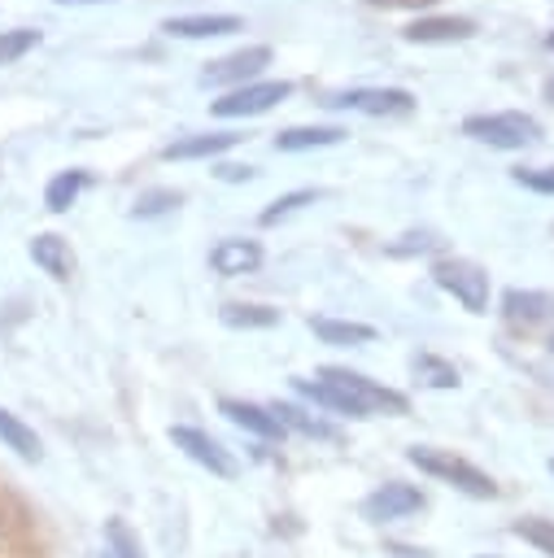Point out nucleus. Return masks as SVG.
Instances as JSON below:
<instances>
[{
  "label": "nucleus",
  "mask_w": 554,
  "mask_h": 558,
  "mask_svg": "<svg viewBox=\"0 0 554 558\" xmlns=\"http://www.w3.org/2000/svg\"><path fill=\"white\" fill-rule=\"evenodd\" d=\"M83 183H87V174H83V170H61V174H52V179H48V187H44V205H48L52 214L70 209V205L79 201Z\"/></svg>",
  "instance_id": "aec40b11"
},
{
  "label": "nucleus",
  "mask_w": 554,
  "mask_h": 558,
  "mask_svg": "<svg viewBox=\"0 0 554 558\" xmlns=\"http://www.w3.org/2000/svg\"><path fill=\"white\" fill-rule=\"evenodd\" d=\"M515 183L541 192V196H554V166H541V170H515Z\"/></svg>",
  "instance_id": "c85d7f7f"
},
{
  "label": "nucleus",
  "mask_w": 554,
  "mask_h": 558,
  "mask_svg": "<svg viewBox=\"0 0 554 558\" xmlns=\"http://www.w3.org/2000/svg\"><path fill=\"white\" fill-rule=\"evenodd\" d=\"M183 196L179 192H170V187H161V192H144L140 201H135V218H157V214H166V209H174Z\"/></svg>",
  "instance_id": "cd10ccee"
},
{
  "label": "nucleus",
  "mask_w": 554,
  "mask_h": 558,
  "mask_svg": "<svg viewBox=\"0 0 554 558\" xmlns=\"http://www.w3.org/2000/svg\"><path fill=\"white\" fill-rule=\"evenodd\" d=\"M366 4H375V9H427L436 0H366Z\"/></svg>",
  "instance_id": "7c9ffc66"
},
{
  "label": "nucleus",
  "mask_w": 554,
  "mask_h": 558,
  "mask_svg": "<svg viewBox=\"0 0 554 558\" xmlns=\"http://www.w3.org/2000/svg\"><path fill=\"white\" fill-rule=\"evenodd\" d=\"M545 100L554 105V78H545Z\"/></svg>",
  "instance_id": "473e14b6"
},
{
  "label": "nucleus",
  "mask_w": 554,
  "mask_h": 558,
  "mask_svg": "<svg viewBox=\"0 0 554 558\" xmlns=\"http://www.w3.org/2000/svg\"><path fill=\"white\" fill-rule=\"evenodd\" d=\"M323 192H314V187H301V192H288V196H279L270 209H262V227H275L279 218H288V214H297L301 205H310V201H318Z\"/></svg>",
  "instance_id": "a878e982"
},
{
  "label": "nucleus",
  "mask_w": 554,
  "mask_h": 558,
  "mask_svg": "<svg viewBox=\"0 0 554 558\" xmlns=\"http://www.w3.org/2000/svg\"><path fill=\"white\" fill-rule=\"evenodd\" d=\"M35 44H39V31H31V26L0 31V65H9V61H17V57H26Z\"/></svg>",
  "instance_id": "b1692460"
},
{
  "label": "nucleus",
  "mask_w": 554,
  "mask_h": 558,
  "mask_svg": "<svg viewBox=\"0 0 554 558\" xmlns=\"http://www.w3.org/2000/svg\"><path fill=\"white\" fill-rule=\"evenodd\" d=\"M502 314L515 327H537L545 318H554V292H537V288H510L502 296Z\"/></svg>",
  "instance_id": "9d476101"
},
{
  "label": "nucleus",
  "mask_w": 554,
  "mask_h": 558,
  "mask_svg": "<svg viewBox=\"0 0 554 558\" xmlns=\"http://www.w3.org/2000/svg\"><path fill=\"white\" fill-rule=\"evenodd\" d=\"M270 414L284 423V427H292V432H301V436H318V440H336V427H327L323 418H314V414H305V410H297V405H270Z\"/></svg>",
  "instance_id": "5701e85b"
},
{
  "label": "nucleus",
  "mask_w": 554,
  "mask_h": 558,
  "mask_svg": "<svg viewBox=\"0 0 554 558\" xmlns=\"http://www.w3.org/2000/svg\"><path fill=\"white\" fill-rule=\"evenodd\" d=\"M462 131H467L471 140L489 144V148H528V144L541 135L537 118H528V113H519V109H506V113H471V118L462 122Z\"/></svg>",
  "instance_id": "7ed1b4c3"
},
{
  "label": "nucleus",
  "mask_w": 554,
  "mask_h": 558,
  "mask_svg": "<svg viewBox=\"0 0 554 558\" xmlns=\"http://www.w3.org/2000/svg\"><path fill=\"white\" fill-rule=\"evenodd\" d=\"M345 131L340 126H288L275 135V148L279 153H305V148H327V144H340Z\"/></svg>",
  "instance_id": "f3484780"
},
{
  "label": "nucleus",
  "mask_w": 554,
  "mask_h": 558,
  "mask_svg": "<svg viewBox=\"0 0 554 558\" xmlns=\"http://www.w3.org/2000/svg\"><path fill=\"white\" fill-rule=\"evenodd\" d=\"M57 4H92V0H57Z\"/></svg>",
  "instance_id": "72a5a7b5"
},
{
  "label": "nucleus",
  "mask_w": 554,
  "mask_h": 558,
  "mask_svg": "<svg viewBox=\"0 0 554 558\" xmlns=\"http://www.w3.org/2000/svg\"><path fill=\"white\" fill-rule=\"evenodd\" d=\"M100 558H113V554H109V549H105V554H100Z\"/></svg>",
  "instance_id": "e433bc0d"
},
{
  "label": "nucleus",
  "mask_w": 554,
  "mask_h": 558,
  "mask_svg": "<svg viewBox=\"0 0 554 558\" xmlns=\"http://www.w3.org/2000/svg\"><path fill=\"white\" fill-rule=\"evenodd\" d=\"M332 109H353V113H371V118H406L414 113V96L406 87H353L327 100Z\"/></svg>",
  "instance_id": "39448f33"
},
{
  "label": "nucleus",
  "mask_w": 554,
  "mask_h": 558,
  "mask_svg": "<svg viewBox=\"0 0 554 558\" xmlns=\"http://www.w3.org/2000/svg\"><path fill=\"white\" fill-rule=\"evenodd\" d=\"M515 536H523L528 545H537L541 554L554 558V519H519L515 523Z\"/></svg>",
  "instance_id": "bb28decb"
},
{
  "label": "nucleus",
  "mask_w": 554,
  "mask_h": 558,
  "mask_svg": "<svg viewBox=\"0 0 554 558\" xmlns=\"http://www.w3.org/2000/svg\"><path fill=\"white\" fill-rule=\"evenodd\" d=\"M432 279L445 292H454L462 301V310H471V314H484L489 310V275L475 262H467V257H441L432 266Z\"/></svg>",
  "instance_id": "20e7f679"
},
{
  "label": "nucleus",
  "mask_w": 554,
  "mask_h": 558,
  "mask_svg": "<svg viewBox=\"0 0 554 558\" xmlns=\"http://www.w3.org/2000/svg\"><path fill=\"white\" fill-rule=\"evenodd\" d=\"M240 135H227V131H209V135H183V140H174V144H166L161 148V157L166 161H192V157H218V153H227L231 144H236Z\"/></svg>",
  "instance_id": "dca6fc26"
},
{
  "label": "nucleus",
  "mask_w": 554,
  "mask_h": 558,
  "mask_svg": "<svg viewBox=\"0 0 554 558\" xmlns=\"http://www.w3.org/2000/svg\"><path fill=\"white\" fill-rule=\"evenodd\" d=\"M0 440L17 453V458H26V462H35L39 458V436H35V427H26L13 410H4L0 405Z\"/></svg>",
  "instance_id": "6ab92c4d"
},
{
  "label": "nucleus",
  "mask_w": 554,
  "mask_h": 558,
  "mask_svg": "<svg viewBox=\"0 0 554 558\" xmlns=\"http://www.w3.org/2000/svg\"><path fill=\"white\" fill-rule=\"evenodd\" d=\"M218 174H222V179H253L249 166H218Z\"/></svg>",
  "instance_id": "2f4dec72"
},
{
  "label": "nucleus",
  "mask_w": 554,
  "mask_h": 558,
  "mask_svg": "<svg viewBox=\"0 0 554 558\" xmlns=\"http://www.w3.org/2000/svg\"><path fill=\"white\" fill-rule=\"evenodd\" d=\"M209 266H214V275H249V270H257L262 266V244L257 240H218L214 248H209Z\"/></svg>",
  "instance_id": "9b49d317"
},
{
  "label": "nucleus",
  "mask_w": 554,
  "mask_h": 558,
  "mask_svg": "<svg viewBox=\"0 0 554 558\" xmlns=\"http://www.w3.org/2000/svg\"><path fill=\"white\" fill-rule=\"evenodd\" d=\"M318 379L332 384V388L349 401L353 418H366V414H375V410H388V414H406V410H410V401H406L401 392H393V388H384V384H375V379H366V375H358V371L323 366Z\"/></svg>",
  "instance_id": "f257e3e1"
},
{
  "label": "nucleus",
  "mask_w": 554,
  "mask_h": 558,
  "mask_svg": "<svg viewBox=\"0 0 554 558\" xmlns=\"http://www.w3.org/2000/svg\"><path fill=\"white\" fill-rule=\"evenodd\" d=\"M414 510H423V493H419L414 484H401V480L380 484V488L362 501V514H366L371 523H393V519H406V514H414Z\"/></svg>",
  "instance_id": "1a4fd4ad"
},
{
  "label": "nucleus",
  "mask_w": 554,
  "mask_h": 558,
  "mask_svg": "<svg viewBox=\"0 0 554 558\" xmlns=\"http://www.w3.org/2000/svg\"><path fill=\"white\" fill-rule=\"evenodd\" d=\"M427 248H436V235H427V231H410L393 244V253H427Z\"/></svg>",
  "instance_id": "c756f323"
},
{
  "label": "nucleus",
  "mask_w": 554,
  "mask_h": 558,
  "mask_svg": "<svg viewBox=\"0 0 554 558\" xmlns=\"http://www.w3.org/2000/svg\"><path fill=\"white\" fill-rule=\"evenodd\" d=\"M105 541H109L105 549H109L113 558H144V549H140V541L131 536V527H127L122 519H109V523H105Z\"/></svg>",
  "instance_id": "393cba45"
},
{
  "label": "nucleus",
  "mask_w": 554,
  "mask_h": 558,
  "mask_svg": "<svg viewBox=\"0 0 554 558\" xmlns=\"http://www.w3.org/2000/svg\"><path fill=\"white\" fill-rule=\"evenodd\" d=\"M170 440H174V449H183L196 466H205L209 475H218V480H236L240 475V462L209 436V432H201V427H170Z\"/></svg>",
  "instance_id": "0eeeda50"
},
{
  "label": "nucleus",
  "mask_w": 554,
  "mask_h": 558,
  "mask_svg": "<svg viewBox=\"0 0 554 558\" xmlns=\"http://www.w3.org/2000/svg\"><path fill=\"white\" fill-rule=\"evenodd\" d=\"M550 475H554V458H550Z\"/></svg>",
  "instance_id": "c9c22d12"
},
{
  "label": "nucleus",
  "mask_w": 554,
  "mask_h": 558,
  "mask_svg": "<svg viewBox=\"0 0 554 558\" xmlns=\"http://www.w3.org/2000/svg\"><path fill=\"white\" fill-rule=\"evenodd\" d=\"M240 26L244 22L236 13H192V17H166L161 22L166 35H183V39H209V35H227Z\"/></svg>",
  "instance_id": "ddd939ff"
},
{
  "label": "nucleus",
  "mask_w": 554,
  "mask_h": 558,
  "mask_svg": "<svg viewBox=\"0 0 554 558\" xmlns=\"http://www.w3.org/2000/svg\"><path fill=\"white\" fill-rule=\"evenodd\" d=\"M410 366H414V379H423L427 388H458V366L436 353H419Z\"/></svg>",
  "instance_id": "4be33fe9"
},
{
  "label": "nucleus",
  "mask_w": 554,
  "mask_h": 558,
  "mask_svg": "<svg viewBox=\"0 0 554 558\" xmlns=\"http://www.w3.org/2000/svg\"><path fill=\"white\" fill-rule=\"evenodd\" d=\"M550 349H554V336H550Z\"/></svg>",
  "instance_id": "58836bf2"
},
{
  "label": "nucleus",
  "mask_w": 554,
  "mask_h": 558,
  "mask_svg": "<svg viewBox=\"0 0 554 558\" xmlns=\"http://www.w3.org/2000/svg\"><path fill=\"white\" fill-rule=\"evenodd\" d=\"M423 475H432V480H445V484H454L458 493H467V497H497V484L480 471V466H471L467 458H458V453H449V449H432V445H414L410 453H406Z\"/></svg>",
  "instance_id": "f03ea898"
},
{
  "label": "nucleus",
  "mask_w": 554,
  "mask_h": 558,
  "mask_svg": "<svg viewBox=\"0 0 554 558\" xmlns=\"http://www.w3.org/2000/svg\"><path fill=\"white\" fill-rule=\"evenodd\" d=\"M31 257H35V266H39L44 275H52V279H70V275H74V253H70V244H65L61 235H52V231H44V235L31 240Z\"/></svg>",
  "instance_id": "2eb2a0df"
},
{
  "label": "nucleus",
  "mask_w": 554,
  "mask_h": 558,
  "mask_svg": "<svg viewBox=\"0 0 554 558\" xmlns=\"http://www.w3.org/2000/svg\"><path fill=\"white\" fill-rule=\"evenodd\" d=\"M310 331L323 344H366V340H375V327H366V323H340V318H310Z\"/></svg>",
  "instance_id": "a211bd4d"
},
{
  "label": "nucleus",
  "mask_w": 554,
  "mask_h": 558,
  "mask_svg": "<svg viewBox=\"0 0 554 558\" xmlns=\"http://www.w3.org/2000/svg\"><path fill=\"white\" fill-rule=\"evenodd\" d=\"M0 545H4V527H0Z\"/></svg>",
  "instance_id": "4c0bfd02"
},
{
  "label": "nucleus",
  "mask_w": 554,
  "mask_h": 558,
  "mask_svg": "<svg viewBox=\"0 0 554 558\" xmlns=\"http://www.w3.org/2000/svg\"><path fill=\"white\" fill-rule=\"evenodd\" d=\"M401 35L410 44H462L475 35V22L471 17H419Z\"/></svg>",
  "instance_id": "f8f14e48"
},
{
  "label": "nucleus",
  "mask_w": 554,
  "mask_h": 558,
  "mask_svg": "<svg viewBox=\"0 0 554 558\" xmlns=\"http://www.w3.org/2000/svg\"><path fill=\"white\" fill-rule=\"evenodd\" d=\"M288 92H292V83H284V78L244 83V87L227 92L222 100H214V113H218V118H253V113H266L270 105H279Z\"/></svg>",
  "instance_id": "6e6552de"
},
{
  "label": "nucleus",
  "mask_w": 554,
  "mask_h": 558,
  "mask_svg": "<svg viewBox=\"0 0 554 558\" xmlns=\"http://www.w3.org/2000/svg\"><path fill=\"white\" fill-rule=\"evenodd\" d=\"M236 427H244V432H253V436H262V440H284V423L270 414V410H262V405H253V401H222L218 405Z\"/></svg>",
  "instance_id": "4468645a"
},
{
  "label": "nucleus",
  "mask_w": 554,
  "mask_h": 558,
  "mask_svg": "<svg viewBox=\"0 0 554 558\" xmlns=\"http://www.w3.org/2000/svg\"><path fill=\"white\" fill-rule=\"evenodd\" d=\"M218 318H222L227 327H275V323H279V310H270V305H244V301H227V305L218 310Z\"/></svg>",
  "instance_id": "412c9836"
},
{
  "label": "nucleus",
  "mask_w": 554,
  "mask_h": 558,
  "mask_svg": "<svg viewBox=\"0 0 554 558\" xmlns=\"http://www.w3.org/2000/svg\"><path fill=\"white\" fill-rule=\"evenodd\" d=\"M266 65H270V48H266V44H253V48H240V52H227V57L209 61V65L201 70V83H205V87H227V83L244 87V83H253Z\"/></svg>",
  "instance_id": "423d86ee"
},
{
  "label": "nucleus",
  "mask_w": 554,
  "mask_h": 558,
  "mask_svg": "<svg viewBox=\"0 0 554 558\" xmlns=\"http://www.w3.org/2000/svg\"><path fill=\"white\" fill-rule=\"evenodd\" d=\"M545 44H550V48H554V31H550V39H545Z\"/></svg>",
  "instance_id": "f704fd0d"
}]
</instances>
